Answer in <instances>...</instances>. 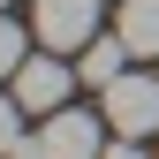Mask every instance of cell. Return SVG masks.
<instances>
[{"mask_svg": "<svg viewBox=\"0 0 159 159\" xmlns=\"http://www.w3.org/2000/svg\"><path fill=\"white\" fill-rule=\"evenodd\" d=\"M38 144H46V159H98V152H106V114L61 106V114H46Z\"/></svg>", "mask_w": 159, "mask_h": 159, "instance_id": "cell-4", "label": "cell"}, {"mask_svg": "<svg viewBox=\"0 0 159 159\" xmlns=\"http://www.w3.org/2000/svg\"><path fill=\"white\" fill-rule=\"evenodd\" d=\"M0 15H8V0H0Z\"/></svg>", "mask_w": 159, "mask_h": 159, "instance_id": "cell-10", "label": "cell"}, {"mask_svg": "<svg viewBox=\"0 0 159 159\" xmlns=\"http://www.w3.org/2000/svg\"><path fill=\"white\" fill-rule=\"evenodd\" d=\"M129 61H136V53L121 46V30H98V38H91V46H84V53H76V76H84V84H91V91H106V84H114V76H129Z\"/></svg>", "mask_w": 159, "mask_h": 159, "instance_id": "cell-5", "label": "cell"}, {"mask_svg": "<svg viewBox=\"0 0 159 159\" xmlns=\"http://www.w3.org/2000/svg\"><path fill=\"white\" fill-rule=\"evenodd\" d=\"M23 61H30V30L15 23V15H0V76H15Z\"/></svg>", "mask_w": 159, "mask_h": 159, "instance_id": "cell-7", "label": "cell"}, {"mask_svg": "<svg viewBox=\"0 0 159 159\" xmlns=\"http://www.w3.org/2000/svg\"><path fill=\"white\" fill-rule=\"evenodd\" d=\"M98 114H106V129L114 136H159V68H129V76H114L106 91H98Z\"/></svg>", "mask_w": 159, "mask_h": 159, "instance_id": "cell-1", "label": "cell"}, {"mask_svg": "<svg viewBox=\"0 0 159 159\" xmlns=\"http://www.w3.org/2000/svg\"><path fill=\"white\" fill-rule=\"evenodd\" d=\"M98 159H144V136H114V144L98 152Z\"/></svg>", "mask_w": 159, "mask_h": 159, "instance_id": "cell-9", "label": "cell"}, {"mask_svg": "<svg viewBox=\"0 0 159 159\" xmlns=\"http://www.w3.org/2000/svg\"><path fill=\"white\" fill-rule=\"evenodd\" d=\"M98 8L106 0H30V30L46 53H84L98 38Z\"/></svg>", "mask_w": 159, "mask_h": 159, "instance_id": "cell-2", "label": "cell"}, {"mask_svg": "<svg viewBox=\"0 0 159 159\" xmlns=\"http://www.w3.org/2000/svg\"><path fill=\"white\" fill-rule=\"evenodd\" d=\"M15 144H23V98L0 91V159H15Z\"/></svg>", "mask_w": 159, "mask_h": 159, "instance_id": "cell-8", "label": "cell"}, {"mask_svg": "<svg viewBox=\"0 0 159 159\" xmlns=\"http://www.w3.org/2000/svg\"><path fill=\"white\" fill-rule=\"evenodd\" d=\"M114 30L136 61H159V0H114Z\"/></svg>", "mask_w": 159, "mask_h": 159, "instance_id": "cell-6", "label": "cell"}, {"mask_svg": "<svg viewBox=\"0 0 159 159\" xmlns=\"http://www.w3.org/2000/svg\"><path fill=\"white\" fill-rule=\"evenodd\" d=\"M76 84H84V76H76V68L61 61V53H30V61L8 76V91L23 98V114H61Z\"/></svg>", "mask_w": 159, "mask_h": 159, "instance_id": "cell-3", "label": "cell"}]
</instances>
